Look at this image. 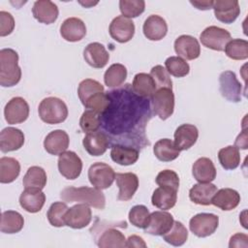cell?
I'll return each mask as SVG.
<instances>
[{
    "instance_id": "cell-1",
    "label": "cell",
    "mask_w": 248,
    "mask_h": 248,
    "mask_svg": "<svg viewBox=\"0 0 248 248\" xmlns=\"http://www.w3.org/2000/svg\"><path fill=\"white\" fill-rule=\"evenodd\" d=\"M60 198L65 202L85 203L97 209H104L106 206L105 195L102 190L95 187H66L61 191Z\"/></svg>"
},
{
    "instance_id": "cell-2",
    "label": "cell",
    "mask_w": 248,
    "mask_h": 248,
    "mask_svg": "<svg viewBox=\"0 0 248 248\" xmlns=\"http://www.w3.org/2000/svg\"><path fill=\"white\" fill-rule=\"evenodd\" d=\"M21 69L18 66V54L13 48L0 50V85L12 87L19 82Z\"/></svg>"
},
{
    "instance_id": "cell-3",
    "label": "cell",
    "mask_w": 248,
    "mask_h": 248,
    "mask_svg": "<svg viewBox=\"0 0 248 248\" xmlns=\"http://www.w3.org/2000/svg\"><path fill=\"white\" fill-rule=\"evenodd\" d=\"M39 116L46 124H58L66 120L68 108L64 101L56 97H47L41 101L38 108Z\"/></svg>"
},
{
    "instance_id": "cell-4",
    "label": "cell",
    "mask_w": 248,
    "mask_h": 248,
    "mask_svg": "<svg viewBox=\"0 0 248 248\" xmlns=\"http://www.w3.org/2000/svg\"><path fill=\"white\" fill-rule=\"evenodd\" d=\"M152 108L160 119L170 117L174 110V94L171 88L162 87L155 91L151 97Z\"/></svg>"
},
{
    "instance_id": "cell-5",
    "label": "cell",
    "mask_w": 248,
    "mask_h": 248,
    "mask_svg": "<svg viewBox=\"0 0 248 248\" xmlns=\"http://www.w3.org/2000/svg\"><path fill=\"white\" fill-rule=\"evenodd\" d=\"M88 179L93 187L99 190H105L111 186L115 179L113 169L102 162L94 163L88 170Z\"/></svg>"
},
{
    "instance_id": "cell-6",
    "label": "cell",
    "mask_w": 248,
    "mask_h": 248,
    "mask_svg": "<svg viewBox=\"0 0 248 248\" xmlns=\"http://www.w3.org/2000/svg\"><path fill=\"white\" fill-rule=\"evenodd\" d=\"M231 39V33L228 30L214 25L206 27L200 35V40L205 47L217 51H223Z\"/></svg>"
},
{
    "instance_id": "cell-7",
    "label": "cell",
    "mask_w": 248,
    "mask_h": 248,
    "mask_svg": "<svg viewBox=\"0 0 248 248\" xmlns=\"http://www.w3.org/2000/svg\"><path fill=\"white\" fill-rule=\"evenodd\" d=\"M219 226V217L213 213H199L189 222L190 231L198 237H207L215 232Z\"/></svg>"
},
{
    "instance_id": "cell-8",
    "label": "cell",
    "mask_w": 248,
    "mask_h": 248,
    "mask_svg": "<svg viewBox=\"0 0 248 248\" xmlns=\"http://www.w3.org/2000/svg\"><path fill=\"white\" fill-rule=\"evenodd\" d=\"M220 93L230 102L238 103L242 98V85L232 71H225L219 77Z\"/></svg>"
},
{
    "instance_id": "cell-9",
    "label": "cell",
    "mask_w": 248,
    "mask_h": 248,
    "mask_svg": "<svg viewBox=\"0 0 248 248\" xmlns=\"http://www.w3.org/2000/svg\"><path fill=\"white\" fill-rule=\"evenodd\" d=\"M58 170L62 176L74 180L81 173L82 161L74 151H65L59 155Z\"/></svg>"
},
{
    "instance_id": "cell-10",
    "label": "cell",
    "mask_w": 248,
    "mask_h": 248,
    "mask_svg": "<svg viewBox=\"0 0 248 248\" xmlns=\"http://www.w3.org/2000/svg\"><path fill=\"white\" fill-rule=\"evenodd\" d=\"M4 116L8 124L22 123L29 116V105L23 98L14 97L6 104Z\"/></svg>"
},
{
    "instance_id": "cell-11",
    "label": "cell",
    "mask_w": 248,
    "mask_h": 248,
    "mask_svg": "<svg viewBox=\"0 0 248 248\" xmlns=\"http://www.w3.org/2000/svg\"><path fill=\"white\" fill-rule=\"evenodd\" d=\"M92 220V212L89 205L85 203H78L68 208L64 221L65 225L72 229H82L90 224Z\"/></svg>"
},
{
    "instance_id": "cell-12",
    "label": "cell",
    "mask_w": 248,
    "mask_h": 248,
    "mask_svg": "<svg viewBox=\"0 0 248 248\" xmlns=\"http://www.w3.org/2000/svg\"><path fill=\"white\" fill-rule=\"evenodd\" d=\"M110 37L121 44L127 43L134 37L135 24L132 19L127 18L123 16L114 17L108 27Z\"/></svg>"
},
{
    "instance_id": "cell-13",
    "label": "cell",
    "mask_w": 248,
    "mask_h": 248,
    "mask_svg": "<svg viewBox=\"0 0 248 248\" xmlns=\"http://www.w3.org/2000/svg\"><path fill=\"white\" fill-rule=\"evenodd\" d=\"M115 223L112 225H107L102 229L98 236H95L96 244L101 248H122L126 247L125 235L115 229Z\"/></svg>"
},
{
    "instance_id": "cell-14",
    "label": "cell",
    "mask_w": 248,
    "mask_h": 248,
    "mask_svg": "<svg viewBox=\"0 0 248 248\" xmlns=\"http://www.w3.org/2000/svg\"><path fill=\"white\" fill-rule=\"evenodd\" d=\"M174 220L170 213L167 211H154L150 213L147 226L143 229L144 232L152 235H163L172 227Z\"/></svg>"
},
{
    "instance_id": "cell-15",
    "label": "cell",
    "mask_w": 248,
    "mask_h": 248,
    "mask_svg": "<svg viewBox=\"0 0 248 248\" xmlns=\"http://www.w3.org/2000/svg\"><path fill=\"white\" fill-rule=\"evenodd\" d=\"M215 17L223 23H232L240 14L239 3L236 0H216L213 3Z\"/></svg>"
},
{
    "instance_id": "cell-16",
    "label": "cell",
    "mask_w": 248,
    "mask_h": 248,
    "mask_svg": "<svg viewBox=\"0 0 248 248\" xmlns=\"http://www.w3.org/2000/svg\"><path fill=\"white\" fill-rule=\"evenodd\" d=\"M174 50L184 60H194L201 54L198 40L190 35H181L174 41Z\"/></svg>"
},
{
    "instance_id": "cell-17",
    "label": "cell",
    "mask_w": 248,
    "mask_h": 248,
    "mask_svg": "<svg viewBox=\"0 0 248 248\" xmlns=\"http://www.w3.org/2000/svg\"><path fill=\"white\" fill-rule=\"evenodd\" d=\"M83 58L85 62L96 69L104 68L108 60L109 54L104 45L98 42L88 44L83 50Z\"/></svg>"
},
{
    "instance_id": "cell-18",
    "label": "cell",
    "mask_w": 248,
    "mask_h": 248,
    "mask_svg": "<svg viewBox=\"0 0 248 248\" xmlns=\"http://www.w3.org/2000/svg\"><path fill=\"white\" fill-rule=\"evenodd\" d=\"M46 202V195L39 188H25L19 196V204L27 212L41 211Z\"/></svg>"
},
{
    "instance_id": "cell-19",
    "label": "cell",
    "mask_w": 248,
    "mask_h": 248,
    "mask_svg": "<svg viewBox=\"0 0 248 248\" xmlns=\"http://www.w3.org/2000/svg\"><path fill=\"white\" fill-rule=\"evenodd\" d=\"M116 185L119 188L117 199L119 201L131 200L139 188V178L134 172H118L115 174Z\"/></svg>"
},
{
    "instance_id": "cell-20",
    "label": "cell",
    "mask_w": 248,
    "mask_h": 248,
    "mask_svg": "<svg viewBox=\"0 0 248 248\" xmlns=\"http://www.w3.org/2000/svg\"><path fill=\"white\" fill-rule=\"evenodd\" d=\"M24 144V134L14 127L4 128L0 133V150L3 153L18 150Z\"/></svg>"
},
{
    "instance_id": "cell-21",
    "label": "cell",
    "mask_w": 248,
    "mask_h": 248,
    "mask_svg": "<svg viewBox=\"0 0 248 248\" xmlns=\"http://www.w3.org/2000/svg\"><path fill=\"white\" fill-rule=\"evenodd\" d=\"M60 35L68 42H78L86 35V26L78 17H68L60 26Z\"/></svg>"
},
{
    "instance_id": "cell-22",
    "label": "cell",
    "mask_w": 248,
    "mask_h": 248,
    "mask_svg": "<svg viewBox=\"0 0 248 248\" xmlns=\"http://www.w3.org/2000/svg\"><path fill=\"white\" fill-rule=\"evenodd\" d=\"M70 139L63 130H54L46 135L44 140L46 151L51 155H60L69 147Z\"/></svg>"
},
{
    "instance_id": "cell-23",
    "label": "cell",
    "mask_w": 248,
    "mask_h": 248,
    "mask_svg": "<svg viewBox=\"0 0 248 248\" xmlns=\"http://www.w3.org/2000/svg\"><path fill=\"white\" fill-rule=\"evenodd\" d=\"M32 14L39 22L50 24L57 19L59 11L57 5L53 2L49 0H39L34 2Z\"/></svg>"
},
{
    "instance_id": "cell-24",
    "label": "cell",
    "mask_w": 248,
    "mask_h": 248,
    "mask_svg": "<svg viewBox=\"0 0 248 248\" xmlns=\"http://www.w3.org/2000/svg\"><path fill=\"white\" fill-rule=\"evenodd\" d=\"M142 31L148 40L160 41L168 33V24L162 16L158 15H151L145 19Z\"/></svg>"
},
{
    "instance_id": "cell-25",
    "label": "cell",
    "mask_w": 248,
    "mask_h": 248,
    "mask_svg": "<svg viewBox=\"0 0 248 248\" xmlns=\"http://www.w3.org/2000/svg\"><path fill=\"white\" fill-rule=\"evenodd\" d=\"M173 136H174L173 142L175 146L180 151L187 150L196 143L199 138V130L195 125L186 123L178 126Z\"/></svg>"
},
{
    "instance_id": "cell-26",
    "label": "cell",
    "mask_w": 248,
    "mask_h": 248,
    "mask_svg": "<svg viewBox=\"0 0 248 248\" xmlns=\"http://www.w3.org/2000/svg\"><path fill=\"white\" fill-rule=\"evenodd\" d=\"M82 144L84 149L91 156H101L108 147V139L103 132H90L85 135Z\"/></svg>"
},
{
    "instance_id": "cell-27",
    "label": "cell",
    "mask_w": 248,
    "mask_h": 248,
    "mask_svg": "<svg viewBox=\"0 0 248 248\" xmlns=\"http://www.w3.org/2000/svg\"><path fill=\"white\" fill-rule=\"evenodd\" d=\"M240 202V195L237 191L231 188H222L214 194L211 204L224 211L234 209Z\"/></svg>"
},
{
    "instance_id": "cell-28",
    "label": "cell",
    "mask_w": 248,
    "mask_h": 248,
    "mask_svg": "<svg viewBox=\"0 0 248 248\" xmlns=\"http://www.w3.org/2000/svg\"><path fill=\"white\" fill-rule=\"evenodd\" d=\"M192 174L200 183L211 182L216 177V169L209 158L202 157L196 160L193 164Z\"/></svg>"
},
{
    "instance_id": "cell-29",
    "label": "cell",
    "mask_w": 248,
    "mask_h": 248,
    "mask_svg": "<svg viewBox=\"0 0 248 248\" xmlns=\"http://www.w3.org/2000/svg\"><path fill=\"white\" fill-rule=\"evenodd\" d=\"M177 201V190L170 187L159 186L152 194V204L162 210H169L172 208Z\"/></svg>"
},
{
    "instance_id": "cell-30",
    "label": "cell",
    "mask_w": 248,
    "mask_h": 248,
    "mask_svg": "<svg viewBox=\"0 0 248 248\" xmlns=\"http://www.w3.org/2000/svg\"><path fill=\"white\" fill-rule=\"evenodd\" d=\"M217 192V186L210 183H198L195 184L189 191L190 200L200 205L211 204V200L214 194Z\"/></svg>"
},
{
    "instance_id": "cell-31",
    "label": "cell",
    "mask_w": 248,
    "mask_h": 248,
    "mask_svg": "<svg viewBox=\"0 0 248 248\" xmlns=\"http://www.w3.org/2000/svg\"><path fill=\"white\" fill-rule=\"evenodd\" d=\"M140 156L138 149L121 144H114L110 150V157L113 162L121 166H130L135 164Z\"/></svg>"
},
{
    "instance_id": "cell-32",
    "label": "cell",
    "mask_w": 248,
    "mask_h": 248,
    "mask_svg": "<svg viewBox=\"0 0 248 248\" xmlns=\"http://www.w3.org/2000/svg\"><path fill=\"white\" fill-rule=\"evenodd\" d=\"M133 90L144 98H151L157 90L156 83L150 74L139 73L134 77L132 83Z\"/></svg>"
},
{
    "instance_id": "cell-33",
    "label": "cell",
    "mask_w": 248,
    "mask_h": 248,
    "mask_svg": "<svg viewBox=\"0 0 248 248\" xmlns=\"http://www.w3.org/2000/svg\"><path fill=\"white\" fill-rule=\"evenodd\" d=\"M153 153L158 160L162 162H170L179 156L180 150L175 146L171 140L161 139L155 142Z\"/></svg>"
},
{
    "instance_id": "cell-34",
    "label": "cell",
    "mask_w": 248,
    "mask_h": 248,
    "mask_svg": "<svg viewBox=\"0 0 248 248\" xmlns=\"http://www.w3.org/2000/svg\"><path fill=\"white\" fill-rule=\"evenodd\" d=\"M24 226V219L22 215L15 210L4 211L1 215L0 230L4 233L19 232Z\"/></svg>"
},
{
    "instance_id": "cell-35",
    "label": "cell",
    "mask_w": 248,
    "mask_h": 248,
    "mask_svg": "<svg viewBox=\"0 0 248 248\" xmlns=\"http://www.w3.org/2000/svg\"><path fill=\"white\" fill-rule=\"evenodd\" d=\"M20 172L19 162L13 157L0 159V182L7 184L14 182Z\"/></svg>"
},
{
    "instance_id": "cell-36",
    "label": "cell",
    "mask_w": 248,
    "mask_h": 248,
    "mask_svg": "<svg viewBox=\"0 0 248 248\" xmlns=\"http://www.w3.org/2000/svg\"><path fill=\"white\" fill-rule=\"evenodd\" d=\"M24 188L44 189L46 185V173L45 170L39 166L30 167L22 179Z\"/></svg>"
},
{
    "instance_id": "cell-37",
    "label": "cell",
    "mask_w": 248,
    "mask_h": 248,
    "mask_svg": "<svg viewBox=\"0 0 248 248\" xmlns=\"http://www.w3.org/2000/svg\"><path fill=\"white\" fill-rule=\"evenodd\" d=\"M218 159L223 169L227 170L236 169L241 160L239 150L234 145H229L221 148L218 152Z\"/></svg>"
},
{
    "instance_id": "cell-38",
    "label": "cell",
    "mask_w": 248,
    "mask_h": 248,
    "mask_svg": "<svg viewBox=\"0 0 248 248\" xmlns=\"http://www.w3.org/2000/svg\"><path fill=\"white\" fill-rule=\"evenodd\" d=\"M127 78V69L124 65L114 63L105 72L104 81L108 87H117L121 85Z\"/></svg>"
},
{
    "instance_id": "cell-39",
    "label": "cell",
    "mask_w": 248,
    "mask_h": 248,
    "mask_svg": "<svg viewBox=\"0 0 248 248\" xmlns=\"http://www.w3.org/2000/svg\"><path fill=\"white\" fill-rule=\"evenodd\" d=\"M162 236L167 243L172 246H181L187 241L188 231L181 222L174 221L170 231Z\"/></svg>"
},
{
    "instance_id": "cell-40",
    "label": "cell",
    "mask_w": 248,
    "mask_h": 248,
    "mask_svg": "<svg viewBox=\"0 0 248 248\" xmlns=\"http://www.w3.org/2000/svg\"><path fill=\"white\" fill-rule=\"evenodd\" d=\"M226 55L232 60L248 58V42L243 39H232L225 46Z\"/></svg>"
},
{
    "instance_id": "cell-41",
    "label": "cell",
    "mask_w": 248,
    "mask_h": 248,
    "mask_svg": "<svg viewBox=\"0 0 248 248\" xmlns=\"http://www.w3.org/2000/svg\"><path fill=\"white\" fill-rule=\"evenodd\" d=\"M82 105L87 109H91L98 114H103L108 108L110 100L108 94H106L104 91H100L90 96Z\"/></svg>"
},
{
    "instance_id": "cell-42",
    "label": "cell",
    "mask_w": 248,
    "mask_h": 248,
    "mask_svg": "<svg viewBox=\"0 0 248 248\" xmlns=\"http://www.w3.org/2000/svg\"><path fill=\"white\" fill-rule=\"evenodd\" d=\"M165 67L168 73L175 78H183L190 72L189 64L179 56L168 57L165 61Z\"/></svg>"
},
{
    "instance_id": "cell-43",
    "label": "cell",
    "mask_w": 248,
    "mask_h": 248,
    "mask_svg": "<svg viewBox=\"0 0 248 248\" xmlns=\"http://www.w3.org/2000/svg\"><path fill=\"white\" fill-rule=\"evenodd\" d=\"M68 208L69 207L67 206L66 202H53L49 206L47 213H46V217H47L49 224L56 228H61V227L66 226L64 217H65V214H66Z\"/></svg>"
},
{
    "instance_id": "cell-44",
    "label": "cell",
    "mask_w": 248,
    "mask_h": 248,
    "mask_svg": "<svg viewBox=\"0 0 248 248\" xmlns=\"http://www.w3.org/2000/svg\"><path fill=\"white\" fill-rule=\"evenodd\" d=\"M119 9L123 16L127 18L137 17L144 12L145 2L143 0H120Z\"/></svg>"
},
{
    "instance_id": "cell-45",
    "label": "cell",
    "mask_w": 248,
    "mask_h": 248,
    "mask_svg": "<svg viewBox=\"0 0 248 248\" xmlns=\"http://www.w3.org/2000/svg\"><path fill=\"white\" fill-rule=\"evenodd\" d=\"M128 217L133 226L140 229H144L148 224L150 213L145 205L138 204L130 209Z\"/></svg>"
},
{
    "instance_id": "cell-46",
    "label": "cell",
    "mask_w": 248,
    "mask_h": 248,
    "mask_svg": "<svg viewBox=\"0 0 248 248\" xmlns=\"http://www.w3.org/2000/svg\"><path fill=\"white\" fill-rule=\"evenodd\" d=\"M100 91H104V86L99 81L92 78L81 80L78 87V95L81 104H83L90 96Z\"/></svg>"
},
{
    "instance_id": "cell-47",
    "label": "cell",
    "mask_w": 248,
    "mask_h": 248,
    "mask_svg": "<svg viewBox=\"0 0 248 248\" xmlns=\"http://www.w3.org/2000/svg\"><path fill=\"white\" fill-rule=\"evenodd\" d=\"M101 121L97 112L91 109H86L83 111L79 119V126L84 133L87 134L90 132H95L99 129Z\"/></svg>"
},
{
    "instance_id": "cell-48",
    "label": "cell",
    "mask_w": 248,
    "mask_h": 248,
    "mask_svg": "<svg viewBox=\"0 0 248 248\" xmlns=\"http://www.w3.org/2000/svg\"><path fill=\"white\" fill-rule=\"evenodd\" d=\"M150 76L153 78L157 89L162 87H168L172 89V81L170 74L162 65L154 66L150 71Z\"/></svg>"
},
{
    "instance_id": "cell-49",
    "label": "cell",
    "mask_w": 248,
    "mask_h": 248,
    "mask_svg": "<svg viewBox=\"0 0 248 248\" xmlns=\"http://www.w3.org/2000/svg\"><path fill=\"white\" fill-rule=\"evenodd\" d=\"M156 183L159 186L170 187L178 191L179 188V176L178 174L171 170H164L160 171L155 179Z\"/></svg>"
},
{
    "instance_id": "cell-50",
    "label": "cell",
    "mask_w": 248,
    "mask_h": 248,
    "mask_svg": "<svg viewBox=\"0 0 248 248\" xmlns=\"http://www.w3.org/2000/svg\"><path fill=\"white\" fill-rule=\"evenodd\" d=\"M14 16L5 11L0 12V36L5 37L10 35L15 29Z\"/></svg>"
},
{
    "instance_id": "cell-51",
    "label": "cell",
    "mask_w": 248,
    "mask_h": 248,
    "mask_svg": "<svg viewBox=\"0 0 248 248\" xmlns=\"http://www.w3.org/2000/svg\"><path fill=\"white\" fill-rule=\"evenodd\" d=\"M229 246L232 247H244L247 248L248 247V236L245 233H235L233 234L231 239H230V243Z\"/></svg>"
},
{
    "instance_id": "cell-52",
    "label": "cell",
    "mask_w": 248,
    "mask_h": 248,
    "mask_svg": "<svg viewBox=\"0 0 248 248\" xmlns=\"http://www.w3.org/2000/svg\"><path fill=\"white\" fill-rule=\"evenodd\" d=\"M126 247H146V243L144 242L142 237L134 234L129 236L128 239H126Z\"/></svg>"
},
{
    "instance_id": "cell-53",
    "label": "cell",
    "mask_w": 248,
    "mask_h": 248,
    "mask_svg": "<svg viewBox=\"0 0 248 248\" xmlns=\"http://www.w3.org/2000/svg\"><path fill=\"white\" fill-rule=\"evenodd\" d=\"M234 146H236L237 148L247 149L248 141H247V132L245 129H243V131L237 136V138L235 140Z\"/></svg>"
},
{
    "instance_id": "cell-54",
    "label": "cell",
    "mask_w": 248,
    "mask_h": 248,
    "mask_svg": "<svg viewBox=\"0 0 248 248\" xmlns=\"http://www.w3.org/2000/svg\"><path fill=\"white\" fill-rule=\"evenodd\" d=\"M190 3L196 7L198 10H202V11H206V10H210L213 7V3L214 1H190Z\"/></svg>"
},
{
    "instance_id": "cell-55",
    "label": "cell",
    "mask_w": 248,
    "mask_h": 248,
    "mask_svg": "<svg viewBox=\"0 0 248 248\" xmlns=\"http://www.w3.org/2000/svg\"><path fill=\"white\" fill-rule=\"evenodd\" d=\"M81 5H83V6H85V7H88V5H96L98 2H96V3H93V2H88V3H83V2H79Z\"/></svg>"
}]
</instances>
